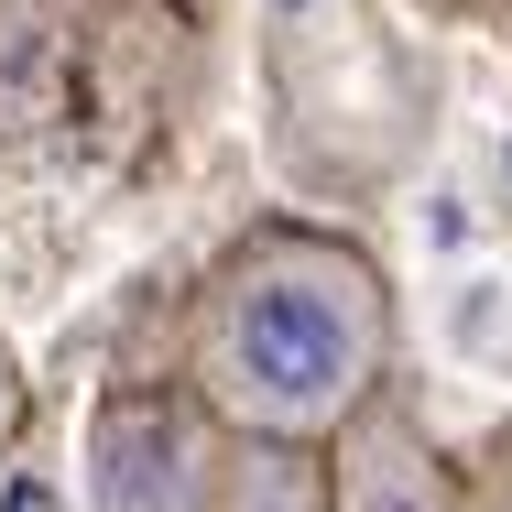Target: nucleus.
<instances>
[{
	"label": "nucleus",
	"mask_w": 512,
	"mask_h": 512,
	"mask_svg": "<svg viewBox=\"0 0 512 512\" xmlns=\"http://www.w3.org/2000/svg\"><path fill=\"white\" fill-rule=\"evenodd\" d=\"M207 512H327V447H306V436H229L218 425Z\"/></svg>",
	"instance_id": "20e7f679"
},
{
	"label": "nucleus",
	"mask_w": 512,
	"mask_h": 512,
	"mask_svg": "<svg viewBox=\"0 0 512 512\" xmlns=\"http://www.w3.org/2000/svg\"><path fill=\"white\" fill-rule=\"evenodd\" d=\"M458 512H512V425L491 436V458L458 480Z\"/></svg>",
	"instance_id": "39448f33"
},
{
	"label": "nucleus",
	"mask_w": 512,
	"mask_h": 512,
	"mask_svg": "<svg viewBox=\"0 0 512 512\" xmlns=\"http://www.w3.org/2000/svg\"><path fill=\"white\" fill-rule=\"evenodd\" d=\"M22 404H33V393H22V360H11V349H0V458H11V447H22Z\"/></svg>",
	"instance_id": "423d86ee"
},
{
	"label": "nucleus",
	"mask_w": 512,
	"mask_h": 512,
	"mask_svg": "<svg viewBox=\"0 0 512 512\" xmlns=\"http://www.w3.org/2000/svg\"><path fill=\"white\" fill-rule=\"evenodd\" d=\"M393 371V295L371 251L327 229H251L218 251L186 316V393L229 436H306L327 447Z\"/></svg>",
	"instance_id": "f257e3e1"
},
{
	"label": "nucleus",
	"mask_w": 512,
	"mask_h": 512,
	"mask_svg": "<svg viewBox=\"0 0 512 512\" xmlns=\"http://www.w3.org/2000/svg\"><path fill=\"white\" fill-rule=\"evenodd\" d=\"M327 512H458V469L393 393H371L327 436Z\"/></svg>",
	"instance_id": "7ed1b4c3"
},
{
	"label": "nucleus",
	"mask_w": 512,
	"mask_h": 512,
	"mask_svg": "<svg viewBox=\"0 0 512 512\" xmlns=\"http://www.w3.org/2000/svg\"><path fill=\"white\" fill-rule=\"evenodd\" d=\"M218 414L175 393H109L88 425V512H207Z\"/></svg>",
	"instance_id": "f03ea898"
}]
</instances>
